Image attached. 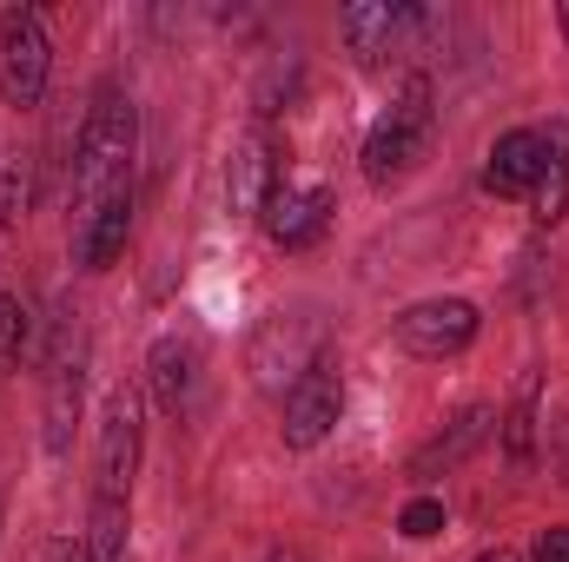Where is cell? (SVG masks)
Instances as JSON below:
<instances>
[{
  "label": "cell",
  "mask_w": 569,
  "mask_h": 562,
  "mask_svg": "<svg viewBox=\"0 0 569 562\" xmlns=\"http://www.w3.org/2000/svg\"><path fill=\"white\" fill-rule=\"evenodd\" d=\"M140 470V398L113 391L100 423V463H93V523H87V562H127V503Z\"/></svg>",
  "instance_id": "1"
},
{
  "label": "cell",
  "mask_w": 569,
  "mask_h": 562,
  "mask_svg": "<svg viewBox=\"0 0 569 562\" xmlns=\"http://www.w3.org/2000/svg\"><path fill=\"white\" fill-rule=\"evenodd\" d=\"M133 145H140V113L127 93H100L87 127H80V152H73V205H100L113 185H133Z\"/></svg>",
  "instance_id": "2"
},
{
  "label": "cell",
  "mask_w": 569,
  "mask_h": 562,
  "mask_svg": "<svg viewBox=\"0 0 569 562\" xmlns=\"http://www.w3.org/2000/svg\"><path fill=\"white\" fill-rule=\"evenodd\" d=\"M430 133H437V107H430V80H405V93L391 100V113L371 127L365 140V179L378 192L405 185L430 152Z\"/></svg>",
  "instance_id": "3"
},
{
  "label": "cell",
  "mask_w": 569,
  "mask_h": 562,
  "mask_svg": "<svg viewBox=\"0 0 569 562\" xmlns=\"http://www.w3.org/2000/svg\"><path fill=\"white\" fill-rule=\"evenodd\" d=\"M47 73H53V47H47V27L33 7H7L0 13V100L7 107H40L47 93Z\"/></svg>",
  "instance_id": "4"
},
{
  "label": "cell",
  "mask_w": 569,
  "mask_h": 562,
  "mask_svg": "<svg viewBox=\"0 0 569 562\" xmlns=\"http://www.w3.org/2000/svg\"><path fill=\"white\" fill-rule=\"evenodd\" d=\"M80 378H87V331H80V311H60L53 364H47V450H53V456H67V443H73Z\"/></svg>",
  "instance_id": "5"
},
{
  "label": "cell",
  "mask_w": 569,
  "mask_h": 562,
  "mask_svg": "<svg viewBox=\"0 0 569 562\" xmlns=\"http://www.w3.org/2000/svg\"><path fill=\"white\" fill-rule=\"evenodd\" d=\"M338 411H345V384H338V371L318 358V364L284 391V404H279L284 443H291V450H318V443L338 430Z\"/></svg>",
  "instance_id": "6"
},
{
  "label": "cell",
  "mask_w": 569,
  "mask_h": 562,
  "mask_svg": "<svg viewBox=\"0 0 569 562\" xmlns=\"http://www.w3.org/2000/svg\"><path fill=\"white\" fill-rule=\"evenodd\" d=\"M477 324L483 318H477L470 298H425V304H411L398 318V344L411 358H457V351L477 344Z\"/></svg>",
  "instance_id": "7"
},
{
  "label": "cell",
  "mask_w": 569,
  "mask_h": 562,
  "mask_svg": "<svg viewBox=\"0 0 569 562\" xmlns=\"http://www.w3.org/2000/svg\"><path fill=\"white\" fill-rule=\"evenodd\" d=\"M133 239V185H113L100 205L80 212V232H73V259L80 272H107Z\"/></svg>",
  "instance_id": "8"
},
{
  "label": "cell",
  "mask_w": 569,
  "mask_h": 562,
  "mask_svg": "<svg viewBox=\"0 0 569 562\" xmlns=\"http://www.w3.org/2000/svg\"><path fill=\"white\" fill-rule=\"evenodd\" d=\"M325 225H331V192L325 185H291L284 179L279 192L266 199V232H272V245H284V252L318 245Z\"/></svg>",
  "instance_id": "9"
},
{
  "label": "cell",
  "mask_w": 569,
  "mask_h": 562,
  "mask_svg": "<svg viewBox=\"0 0 569 562\" xmlns=\"http://www.w3.org/2000/svg\"><path fill=\"white\" fill-rule=\"evenodd\" d=\"M411 27H418V7H405V0H358V7H338V33L351 40L358 60H385Z\"/></svg>",
  "instance_id": "10"
},
{
  "label": "cell",
  "mask_w": 569,
  "mask_h": 562,
  "mask_svg": "<svg viewBox=\"0 0 569 562\" xmlns=\"http://www.w3.org/2000/svg\"><path fill=\"white\" fill-rule=\"evenodd\" d=\"M279 159H272V140L266 133H246L239 152H232V165H226V205L239 212V219H252V212H266V199L279 192Z\"/></svg>",
  "instance_id": "11"
},
{
  "label": "cell",
  "mask_w": 569,
  "mask_h": 562,
  "mask_svg": "<svg viewBox=\"0 0 569 562\" xmlns=\"http://www.w3.org/2000/svg\"><path fill=\"white\" fill-rule=\"evenodd\" d=\"M543 159H550V133H537V127H517V133H503V140L490 145L483 185H490V192H503V199H530V185H537Z\"/></svg>",
  "instance_id": "12"
},
{
  "label": "cell",
  "mask_w": 569,
  "mask_h": 562,
  "mask_svg": "<svg viewBox=\"0 0 569 562\" xmlns=\"http://www.w3.org/2000/svg\"><path fill=\"white\" fill-rule=\"evenodd\" d=\"M490 423H497V411H490V404H470L463 418H457V423H443V430L430 436L425 450L411 456V476H418V483H430V476L457 470V463H463V456H470V450H477V443L490 436Z\"/></svg>",
  "instance_id": "13"
},
{
  "label": "cell",
  "mask_w": 569,
  "mask_h": 562,
  "mask_svg": "<svg viewBox=\"0 0 569 562\" xmlns=\"http://www.w3.org/2000/svg\"><path fill=\"white\" fill-rule=\"evenodd\" d=\"M192 384H199V351L179 344V338H159V344H152V391H159V404H166L172 418L192 404Z\"/></svg>",
  "instance_id": "14"
},
{
  "label": "cell",
  "mask_w": 569,
  "mask_h": 562,
  "mask_svg": "<svg viewBox=\"0 0 569 562\" xmlns=\"http://www.w3.org/2000/svg\"><path fill=\"white\" fill-rule=\"evenodd\" d=\"M563 212H569V140L550 133V159H543V172L530 185V219L537 225H557Z\"/></svg>",
  "instance_id": "15"
},
{
  "label": "cell",
  "mask_w": 569,
  "mask_h": 562,
  "mask_svg": "<svg viewBox=\"0 0 569 562\" xmlns=\"http://www.w3.org/2000/svg\"><path fill=\"white\" fill-rule=\"evenodd\" d=\"M497 423H503L510 463L523 470V463H530V443H537V378H523V384H517V404H510V418H497Z\"/></svg>",
  "instance_id": "16"
},
{
  "label": "cell",
  "mask_w": 569,
  "mask_h": 562,
  "mask_svg": "<svg viewBox=\"0 0 569 562\" xmlns=\"http://www.w3.org/2000/svg\"><path fill=\"white\" fill-rule=\"evenodd\" d=\"M27 179H33V159L27 152H7L0 159V232L27 212Z\"/></svg>",
  "instance_id": "17"
},
{
  "label": "cell",
  "mask_w": 569,
  "mask_h": 562,
  "mask_svg": "<svg viewBox=\"0 0 569 562\" xmlns=\"http://www.w3.org/2000/svg\"><path fill=\"white\" fill-rule=\"evenodd\" d=\"M20 344H27V311L13 291H0V378L20 364Z\"/></svg>",
  "instance_id": "18"
},
{
  "label": "cell",
  "mask_w": 569,
  "mask_h": 562,
  "mask_svg": "<svg viewBox=\"0 0 569 562\" xmlns=\"http://www.w3.org/2000/svg\"><path fill=\"white\" fill-rule=\"evenodd\" d=\"M398 530H405L411 543H425V536H437V530H443V503H437V496H418V503H405Z\"/></svg>",
  "instance_id": "19"
},
{
  "label": "cell",
  "mask_w": 569,
  "mask_h": 562,
  "mask_svg": "<svg viewBox=\"0 0 569 562\" xmlns=\"http://www.w3.org/2000/svg\"><path fill=\"white\" fill-rule=\"evenodd\" d=\"M530 562H569V530H543L530 543Z\"/></svg>",
  "instance_id": "20"
},
{
  "label": "cell",
  "mask_w": 569,
  "mask_h": 562,
  "mask_svg": "<svg viewBox=\"0 0 569 562\" xmlns=\"http://www.w3.org/2000/svg\"><path fill=\"white\" fill-rule=\"evenodd\" d=\"M53 562H87V543H67V550H60Z\"/></svg>",
  "instance_id": "21"
},
{
  "label": "cell",
  "mask_w": 569,
  "mask_h": 562,
  "mask_svg": "<svg viewBox=\"0 0 569 562\" xmlns=\"http://www.w3.org/2000/svg\"><path fill=\"white\" fill-rule=\"evenodd\" d=\"M477 562H523V556H517V550H483Z\"/></svg>",
  "instance_id": "22"
},
{
  "label": "cell",
  "mask_w": 569,
  "mask_h": 562,
  "mask_svg": "<svg viewBox=\"0 0 569 562\" xmlns=\"http://www.w3.org/2000/svg\"><path fill=\"white\" fill-rule=\"evenodd\" d=\"M266 562H311V556H305V550H272Z\"/></svg>",
  "instance_id": "23"
},
{
  "label": "cell",
  "mask_w": 569,
  "mask_h": 562,
  "mask_svg": "<svg viewBox=\"0 0 569 562\" xmlns=\"http://www.w3.org/2000/svg\"><path fill=\"white\" fill-rule=\"evenodd\" d=\"M557 20H563V33H569V0H563V7H557Z\"/></svg>",
  "instance_id": "24"
},
{
  "label": "cell",
  "mask_w": 569,
  "mask_h": 562,
  "mask_svg": "<svg viewBox=\"0 0 569 562\" xmlns=\"http://www.w3.org/2000/svg\"><path fill=\"white\" fill-rule=\"evenodd\" d=\"M0 516H7V496H0Z\"/></svg>",
  "instance_id": "25"
}]
</instances>
